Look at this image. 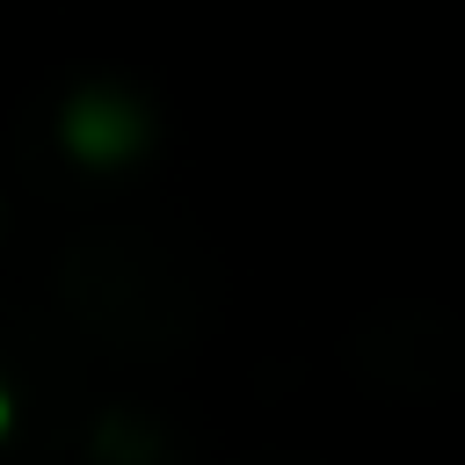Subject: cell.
<instances>
[{
  "mask_svg": "<svg viewBox=\"0 0 465 465\" xmlns=\"http://www.w3.org/2000/svg\"><path fill=\"white\" fill-rule=\"evenodd\" d=\"M65 131H73V153H94V160H102V153H124L145 124H138L124 102H102V94H94V102H73V124H65Z\"/></svg>",
  "mask_w": 465,
  "mask_h": 465,
  "instance_id": "1",
  "label": "cell"
},
{
  "mask_svg": "<svg viewBox=\"0 0 465 465\" xmlns=\"http://www.w3.org/2000/svg\"><path fill=\"white\" fill-rule=\"evenodd\" d=\"M0 429H7V392H0Z\"/></svg>",
  "mask_w": 465,
  "mask_h": 465,
  "instance_id": "2",
  "label": "cell"
}]
</instances>
